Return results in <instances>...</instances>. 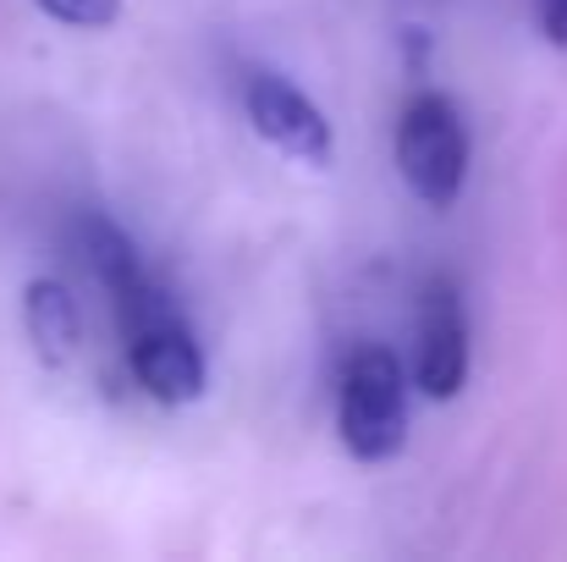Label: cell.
<instances>
[{"label":"cell","mask_w":567,"mask_h":562,"mask_svg":"<svg viewBox=\"0 0 567 562\" xmlns=\"http://www.w3.org/2000/svg\"><path fill=\"white\" fill-rule=\"evenodd\" d=\"M396 166L402 183L413 187L424 204H452L468 177V127L452 94H413L402 122H396Z\"/></svg>","instance_id":"obj_1"},{"label":"cell","mask_w":567,"mask_h":562,"mask_svg":"<svg viewBox=\"0 0 567 562\" xmlns=\"http://www.w3.org/2000/svg\"><path fill=\"white\" fill-rule=\"evenodd\" d=\"M337 413H342V441L353 458L385 463L402 452L408 441V380L396 354L385 348H359L342 365V391H337Z\"/></svg>","instance_id":"obj_2"},{"label":"cell","mask_w":567,"mask_h":562,"mask_svg":"<svg viewBox=\"0 0 567 562\" xmlns=\"http://www.w3.org/2000/svg\"><path fill=\"white\" fill-rule=\"evenodd\" d=\"M248 122L259 127V139H270L292 161H309V166L331 161V122L320 116V105L270 72L248 78Z\"/></svg>","instance_id":"obj_3"},{"label":"cell","mask_w":567,"mask_h":562,"mask_svg":"<svg viewBox=\"0 0 567 562\" xmlns=\"http://www.w3.org/2000/svg\"><path fill=\"white\" fill-rule=\"evenodd\" d=\"M419 391L424 397H457L463 380H468V320H463V304H457V287L441 276L430 282L424 293V320H419Z\"/></svg>","instance_id":"obj_4"},{"label":"cell","mask_w":567,"mask_h":562,"mask_svg":"<svg viewBox=\"0 0 567 562\" xmlns=\"http://www.w3.org/2000/svg\"><path fill=\"white\" fill-rule=\"evenodd\" d=\"M127 359H133L138 386H144L155 402L183 408V402H198V397H204V354H198L193 331L177 315H172V320H155V326H138Z\"/></svg>","instance_id":"obj_5"},{"label":"cell","mask_w":567,"mask_h":562,"mask_svg":"<svg viewBox=\"0 0 567 562\" xmlns=\"http://www.w3.org/2000/svg\"><path fill=\"white\" fill-rule=\"evenodd\" d=\"M22 320H28V337H33L44 365H72L83 320H78V304L61 282H33L22 293Z\"/></svg>","instance_id":"obj_6"},{"label":"cell","mask_w":567,"mask_h":562,"mask_svg":"<svg viewBox=\"0 0 567 562\" xmlns=\"http://www.w3.org/2000/svg\"><path fill=\"white\" fill-rule=\"evenodd\" d=\"M33 6L66 28H111L122 17V0H33Z\"/></svg>","instance_id":"obj_7"},{"label":"cell","mask_w":567,"mask_h":562,"mask_svg":"<svg viewBox=\"0 0 567 562\" xmlns=\"http://www.w3.org/2000/svg\"><path fill=\"white\" fill-rule=\"evenodd\" d=\"M540 28L551 44H567V0H540Z\"/></svg>","instance_id":"obj_8"}]
</instances>
